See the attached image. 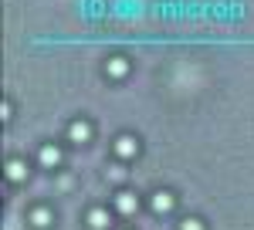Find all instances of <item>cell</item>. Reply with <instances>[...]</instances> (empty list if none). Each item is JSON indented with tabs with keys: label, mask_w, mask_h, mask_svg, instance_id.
Returning a JSON list of instances; mask_svg holds the SVG:
<instances>
[{
	"label": "cell",
	"mask_w": 254,
	"mask_h": 230,
	"mask_svg": "<svg viewBox=\"0 0 254 230\" xmlns=\"http://www.w3.org/2000/svg\"><path fill=\"white\" fill-rule=\"evenodd\" d=\"M136 149H139V142L132 139V135H119L116 139V153L126 159V156H136Z\"/></svg>",
	"instance_id": "obj_1"
},
{
	"label": "cell",
	"mask_w": 254,
	"mask_h": 230,
	"mask_svg": "<svg viewBox=\"0 0 254 230\" xmlns=\"http://www.w3.org/2000/svg\"><path fill=\"white\" fill-rule=\"evenodd\" d=\"M116 207H119V210H122V213H132V210H136V207H139L136 193L122 190V193H119V196H116Z\"/></svg>",
	"instance_id": "obj_2"
},
{
	"label": "cell",
	"mask_w": 254,
	"mask_h": 230,
	"mask_svg": "<svg viewBox=\"0 0 254 230\" xmlns=\"http://www.w3.org/2000/svg\"><path fill=\"white\" fill-rule=\"evenodd\" d=\"M68 135H71V142H88V135H92V129H88L85 122H71V129H68Z\"/></svg>",
	"instance_id": "obj_3"
},
{
	"label": "cell",
	"mask_w": 254,
	"mask_h": 230,
	"mask_svg": "<svg viewBox=\"0 0 254 230\" xmlns=\"http://www.w3.org/2000/svg\"><path fill=\"white\" fill-rule=\"evenodd\" d=\"M24 176H27V166H24L20 159H10V163H7V179H14V183H20Z\"/></svg>",
	"instance_id": "obj_4"
},
{
	"label": "cell",
	"mask_w": 254,
	"mask_h": 230,
	"mask_svg": "<svg viewBox=\"0 0 254 230\" xmlns=\"http://www.w3.org/2000/svg\"><path fill=\"white\" fill-rule=\"evenodd\" d=\"M41 163H44V166H58L61 153L55 149V146H44V149H41Z\"/></svg>",
	"instance_id": "obj_5"
},
{
	"label": "cell",
	"mask_w": 254,
	"mask_h": 230,
	"mask_svg": "<svg viewBox=\"0 0 254 230\" xmlns=\"http://www.w3.org/2000/svg\"><path fill=\"white\" fill-rule=\"evenodd\" d=\"M170 207H173V196H170V193H156V196H153V210L156 213H166Z\"/></svg>",
	"instance_id": "obj_6"
},
{
	"label": "cell",
	"mask_w": 254,
	"mask_h": 230,
	"mask_svg": "<svg viewBox=\"0 0 254 230\" xmlns=\"http://www.w3.org/2000/svg\"><path fill=\"white\" fill-rule=\"evenodd\" d=\"M88 224H92L95 230H105V227H109V213H105V210H92V213H88Z\"/></svg>",
	"instance_id": "obj_7"
},
{
	"label": "cell",
	"mask_w": 254,
	"mask_h": 230,
	"mask_svg": "<svg viewBox=\"0 0 254 230\" xmlns=\"http://www.w3.org/2000/svg\"><path fill=\"white\" fill-rule=\"evenodd\" d=\"M31 224H34L38 230H44L48 224H51V213H48V210H34V213H31Z\"/></svg>",
	"instance_id": "obj_8"
},
{
	"label": "cell",
	"mask_w": 254,
	"mask_h": 230,
	"mask_svg": "<svg viewBox=\"0 0 254 230\" xmlns=\"http://www.w3.org/2000/svg\"><path fill=\"white\" fill-rule=\"evenodd\" d=\"M126 68H129V64H126V58H112V61H109V75H116V78L126 75Z\"/></svg>",
	"instance_id": "obj_9"
},
{
	"label": "cell",
	"mask_w": 254,
	"mask_h": 230,
	"mask_svg": "<svg viewBox=\"0 0 254 230\" xmlns=\"http://www.w3.org/2000/svg\"><path fill=\"white\" fill-rule=\"evenodd\" d=\"M180 230H203V224H200V220H183Z\"/></svg>",
	"instance_id": "obj_10"
}]
</instances>
